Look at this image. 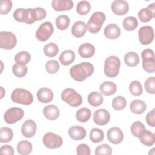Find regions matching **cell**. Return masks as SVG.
Here are the masks:
<instances>
[{"mask_svg": "<svg viewBox=\"0 0 155 155\" xmlns=\"http://www.w3.org/2000/svg\"><path fill=\"white\" fill-rule=\"evenodd\" d=\"M94 71L93 65L87 62L74 65L70 69V74L75 81L82 82L90 77Z\"/></svg>", "mask_w": 155, "mask_h": 155, "instance_id": "obj_1", "label": "cell"}, {"mask_svg": "<svg viewBox=\"0 0 155 155\" xmlns=\"http://www.w3.org/2000/svg\"><path fill=\"white\" fill-rule=\"evenodd\" d=\"M14 19L19 22H25L31 24L38 21V16L35 8H19L15 10L13 14Z\"/></svg>", "mask_w": 155, "mask_h": 155, "instance_id": "obj_2", "label": "cell"}, {"mask_svg": "<svg viewBox=\"0 0 155 155\" xmlns=\"http://www.w3.org/2000/svg\"><path fill=\"white\" fill-rule=\"evenodd\" d=\"M11 99L15 103L28 105L33 102V96L28 90L18 88L12 91L11 94Z\"/></svg>", "mask_w": 155, "mask_h": 155, "instance_id": "obj_3", "label": "cell"}, {"mask_svg": "<svg viewBox=\"0 0 155 155\" xmlns=\"http://www.w3.org/2000/svg\"><path fill=\"white\" fill-rule=\"evenodd\" d=\"M120 61L118 57L116 56H110L104 62V73L110 78L116 77L119 72Z\"/></svg>", "mask_w": 155, "mask_h": 155, "instance_id": "obj_4", "label": "cell"}, {"mask_svg": "<svg viewBox=\"0 0 155 155\" xmlns=\"http://www.w3.org/2000/svg\"><path fill=\"white\" fill-rule=\"evenodd\" d=\"M105 15L103 12H94L86 24L87 30L91 33H98L105 22Z\"/></svg>", "mask_w": 155, "mask_h": 155, "instance_id": "obj_5", "label": "cell"}, {"mask_svg": "<svg viewBox=\"0 0 155 155\" xmlns=\"http://www.w3.org/2000/svg\"><path fill=\"white\" fill-rule=\"evenodd\" d=\"M61 99L65 102L73 107H77L82 103V97L74 89L68 88L63 90L61 93Z\"/></svg>", "mask_w": 155, "mask_h": 155, "instance_id": "obj_6", "label": "cell"}, {"mask_svg": "<svg viewBox=\"0 0 155 155\" xmlns=\"http://www.w3.org/2000/svg\"><path fill=\"white\" fill-rule=\"evenodd\" d=\"M142 67L147 73H152L155 71L154 51L151 49H145L141 54Z\"/></svg>", "mask_w": 155, "mask_h": 155, "instance_id": "obj_7", "label": "cell"}, {"mask_svg": "<svg viewBox=\"0 0 155 155\" xmlns=\"http://www.w3.org/2000/svg\"><path fill=\"white\" fill-rule=\"evenodd\" d=\"M17 43V39L15 34L10 31H2L0 32V47L5 50L13 48Z\"/></svg>", "mask_w": 155, "mask_h": 155, "instance_id": "obj_8", "label": "cell"}, {"mask_svg": "<svg viewBox=\"0 0 155 155\" xmlns=\"http://www.w3.org/2000/svg\"><path fill=\"white\" fill-rule=\"evenodd\" d=\"M54 31V28L51 22L46 21L39 27L36 31V38L41 42L47 41L52 35Z\"/></svg>", "mask_w": 155, "mask_h": 155, "instance_id": "obj_9", "label": "cell"}, {"mask_svg": "<svg viewBox=\"0 0 155 155\" xmlns=\"http://www.w3.org/2000/svg\"><path fill=\"white\" fill-rule=\"evenodd\" d=\"M42 142L45 147L50 149H55L59 148L63 143L62 137L52 132H48L44 134L42 138Z\"/></svg>", "mask_w": 155, "mask_h": 155, "instance_id": "obj_10", "label": "cell"}, {"mask_svg": "<svg viewBox=\"0 0 155 155\" xmlns=\"http://www.w3.org/2000/svg\"><path fill=\"white\" fill-rule=\"evenodd\" d=\"M24 115V112L22 109L18 107H12L5 112L4 119L6 123L13 124L21 120Z\"/></svg>", "mask_w": 155, "mask_h": 155, "instance_id": "obj_11", "label": "cell"}, {"mask_svg": "<svg viewBox=\"0 0 155 155\" xmlns=\"http://www.w3.org/2000/svg\"><path fill=\"white\" fill-rule=\"evenodd\" d=\"M139 39L142 45H148L151 44L154 37V30L150 25L143 26L140 28L138 31Z\"/></svg>", "mask_w": 155, "mask_h": 155, "instance_id": "obj_12", "label": "cell"}, {"mask_svg": "<svg viewBox=\"0 0 155 155\" xmlns=\"http://www.w3.org/2000/svg\"><path fill=\"white\" fill-rule=\"evenodd\" d=\"M154 3L149 4L147 8H142L138 13V18L140 22H147L154 18L155 7Z\"/></svg>", "mask_w": 155, "mask_h": 155, "instance_id": "obj_13", "label": "cell"}, {"mask_svg": "<svg viewBox=\"0 0 155 155\" xmlns=\"http://www.w3.org/2000/svg\"><path fill=\"white\" fill-rule=\"evenodd\" d=\"M93 119L97 125H105L110 121V114L105 109H99L94 111Z\"/></svg>", "mask_w": 155, "mask_h": 155, "instance_id": "obj_14", "label": "cell"}, {"mask_svg": "<svg viewBox=\"0 0 155 155\" xmlns=\"http://www.w3.org/2000/svg\"><path fill=\"white\" fill-rule=\"evenodd\" d=\"M107 139L110 142L113 144H119L124 139V133L120 128L114 127L108 130L107 132Z\"/></svg>", "mask_w": 155, "mask_h": 155, "instance_id": "obj_15", "label": "cell"}, {"mask_svg": "<svg viewBox=\"0 0 155 155\" xmlns=\"http://www.w3.org/2000/svg\"><path fill=\"white\" fill-rule=\"evenodd\" d=\"M111 10L116 15L122 16L126 14L129 10V5L127 1L116 0L111 4Z\"/></svg>", "mask_w": 155, "mask_h": 155, "instance_id": "obj_16", "label": "cell"}, {"mask_svg": "<svg viewBox=\"0 0 155 155\" xmlns=\"http://www.w3.org/2000/svg\"><path fill=\"white\" fill-rule=\"evenodd\" d=\"M36 124L31 119L25 120L21 127V132L23 136L27 138L32 137L36 131Z\"/></svg>", "mask_w": 155, "mask_h": 155, "instance_id": "obj_17", "label": "cell"}, {"mask_svg": "<svg viewBox=\"0 0 155 155\" xmlns=\"http://www.w3.org/2000/svg\"><path fill=\"white\" fill-rule=\"evenodd\" d=\"M51 5L55 11H67L73 8V2L71 0H53Z\"/></svg>", "mask_w": 155, "mask_h": 155, "instance_id": "obj_18", "label": "cell"}, {"mask_svg": "<svg viewBox=\"0 0 155 155\" xmlns=\"http://www.w3.org/2000/svg\"><path fill=\"white\" fill-rule=\"evenodd\" d=\"M69 136L74 140H79L83 139L86 136L85 129L79 125L71 127L68 130Z\"/></svg>", "mask_w": 155, "mask_h": 155, "instance_id": "obj_19", "label": "cell"}, {"mask_svg": "<svg viewBox=\"0 0 155 155\" xmlns=\"http://www.w3.org/2000/svg\"><path fill=\"white\" fill-rule=\"evenodd\" d=\"M36 96L39 102L42 103H48L53 100L54 95L51 90L48 88L43 87L38 91Z\"/></svg>", "mask_w": 155, "mask_h": 155, "instance_id": "obj_20", "label": "cell"}, {"mask_svg": "<svg viewBox=\"0 0 155 155\" xmlns=\"http://www.w3.org/2000/svg\"><path fill=\"white\" fill-rule=\"evenodd\" d=\"M105 37L110 39H115L120 35V29L116 24H110L104 29Z\"/></svg>", "mask_w": 155, "mask_h": 155, "instance_id": "obj_21", "label": "cell"}, {"mask_svg": "<svg viewBox=\"0 0 155 155\" xmlns=\"http://www.w3.org/2000/svg\"><path fill=\"white\" fill-rule=\"evenodd\" d=\"M78 53L80 56L83 58H90L94 54L95 48L90 43H84L79 47Z\"/></svg>", "mask_w": 155, "mask_h": 155, "instance_id": "obj_22", "label": "cell"}, {"mask_svg": "<svg viewBox=\"0 0 155 155\" xmlns=\"http://www.w3.org/2000/svg\"><path fill=\"white\" fill-rule=\"evenodd\" d=\"M59 110L54 105L45 106L43 109V114L45 117L50 120H54L59 116Z\"/></svg>", "mask_w": 155, "mask_h": 155, "instance_id": "obj_23", "label": "cell"}, {"mask_svg": "<svg viewBox=\"0 0 155 155\" xmlns=\"http://www.w3.org/2000/svg\"><path fill=\"white\" fill-rule=\"evenodd\" d=\"M99 90L102 94L108 96L114 94L117 90L116 85L110 81H104L99 87Z\"/></svg>", "mask_w": 155, "mask_h": 155, "instance_id": "obj_24", "label": "cell"}, {"mask_svg": "<svg viewBox=\"0 0 155 155\" xmlns=\"http://www.w3.org/2000/svg\"><path fill=\"white\" fill-rule=\"evenodd\" d=\"M87 31L86 24L81 21L75 22L71 27V33L76 38H81L85 34Z\"/></svg>", "mask_w": 155, "mask_h": 155, "instance_id": "obj_25", "label": "cell"}, {"mask_svg": "<svg viewBox=\"0 0 155 155\" xmlns=\"http://www.w3.org/2000/svg\"><path fill=\"white\" fill-rule=\"evenodd\" d=\"M75 56V53L73 50H66L62 52L59 56V60L63 65H69L74 62Z\"/></svg>", "mask_w": 155, "mask_h": 155, "instance_id": "obj_26", "label": "cell"}, {"mask_svg": "<svg viewBox=\"0 0 155 155\" xmlns=\"http://www.w3.org/2000/svg\"><path fill=\"white\" fill-rule=\"evenodd\" d=\"M139 138L142 143L147 147L153 145L155 142L154 134L150 131L147 130L146 129L140 134Z\"/></svg>", "mask_w": 155, "mask_h": 155, "instance_id": "obj_27", "label": "cell"}, {"mask_svg": "<svg viewBox=\"0 0 155 155\" xmlns=\"http://www.w3.org/2000/svg\"><path fill=\"white\" fill-rule=\"evenodd\" d=\"M130 110L135 114H140L146 110L147 109V105L142 100H133L131 104L130 107Z\"/></svg>", "mask_w": 155, "mask_h": 155, "instance_id": "obj_28", "label": "cell"}, {"mask_svg": "<svg viewBox=\"0 0 155 155\" xmlns=\"http://www.w3.org/2000/svg\"><path fill=\"white\" fill-rule=\"evenodd\" d=\"M16 148L19 154L27 155L31 152L33 146L30 142L27 140H22L18 142Z\"/></svg>", "mask_w": 155, "mask_h": 155, "instance_id": "obj_29", "label": "cell"}, {"mask_svg": "<svg viewBox=\"0 0 155 155\" xmlns=\"http://www.w3.org/2000/svg\"><path fill=\"white\" fill-rule=\"evenodd\" d=\"M124 61L128 67H135L139 63V55L133 51H130L124 56Z\"/></svg>", "mask_w": 155, "mask_h": 155, "instance_id": "obj_30", "label": "cell"}, {"mask_svg": "<svg viewBox=\"0 0 155 155\" xmlns=\"http://www.w3.org/2000/svg\"><path fill=\"white\" fill-rule=\"evenodd\" d=\"M88 102L93 107H98L103 102V96L100 93L91 92L88 96Z\"/></svg>", "mask_w": 155, "mask_h": 155, "instance_id": "obj_31", "label": "cell"}, {"mask_svg": "<svg viewBox=\"0 0 155 155\" xmlns=\"http://www.w3.org/2000/svg\"><path fill=\"white\" fill-rule=\"evenodd\" d=\"M122 24L125 30L133 31L137 28L138 21L134 16H128L123 20Z\"/></svg>", "mask_w": 155, "mask_h": 155, "instance_id": "obj_32", "label": "cell"}, {"mask_svg": "<svg viewBox=\"0 0 155 155\" xmlns=\"http://www.w3.org/2000/svg\"><path fill=\"white\" fill-rule=\"evenodd\" d=\"M91 115V111L87 108H82L78 110L76 113V119L80 122H87Z\"/></svg>", "mask_w": 155, "mask_h": 155, "instance_id": "obj_33", "label": "cell"}, {"mask_svg": "<svg viewBox=\"0 0 155 155\" xmlns=\"http://www.w3.org/2000/svg\"><path fill=\"white\" fill-rule=\"evenodd\" d=\"M13 137V131L8 127H1L0 128V142L1 143L8 142Z\"/></svg>", "mask_w": 155, "mask_h": 155, "instance_id": "obj_34", "label": "cell"}, {"mask_svg": "<svg viewBox=\"0 0 155 155\" xmlns=\"http://www.w3.org/2000/svg\"><path fill=\"white\" fill-rule=\"evenodd\" d=\"M55 22L56 27L59 30H64L68 27L70 23V19L68 16L62 15L56 18Z\"/></svg>", "mask_w": 155, "mask_h": 155, "instance_id": "obj_35", "label": "cell"}, {"mask_svg": "<svg viewBox=\"0 0 155 155\" xmlns=\"http://www.w3.org/2000/svg\"><path fill=\"white\" fill-rule=\"evenodd\" d=\"M31 60V55L27 51H22L17 53L15 56V61L16 64L26 65Z\"/></svg>", "mask_w": 155, "mask_h": 155, "instance_id": "obj_36", "label": "cell"}, {"mask_svg": "<svg viewBox=\"0 0 155 155\" xmlns=\"http://www.w3.org/2000/svg\"><path fill=\"white\" fill-rule=\"evenodd\" d=\"M44 53L48 57H54L59 52V48L58 45L53 42L46 44L43 48Z\"/></svg>", "mask_w": 155, "mask_h": 155, "instance_id": "obj_37", "label": "cell"}, {"mask_svg": "<svg viewBox=\"0 0 155 155\" xmlns=\"http://www.w3.org/2000/svg\"><path fill=\"white\" fill-rule=\"evenodd\" d=\"M104 138V131L97 128H93L90 133V139L93 143H99Z\"/></svg>", "mask_w": 155, "mask_h": 155, "instance_id": "obj_38", "label": "cell"}, {"mask_svg": "<svg viewBox=\"0 0 155 155\" xmlns=\"http://www.w3.org/2000/svg\"><path fill=\"white\" fill-rule=\"evenodd\" d=\"M91 9V5L87 1H81L76 5V12L80 15H85L88 14Z\"/></svg>", "mask_w": 155, "mask_h": 155, "instance_id": "obj_39", "label": "cell"}, {"mask_svg": "<svg viewBox=\"0 0 155 155\" xmlns=\"http://www.w3.org/2000/svg\"><path fill=\"white\" fill-rule=\"evenodd\" d=\"M127 105V101L124 97L122 96H118L114 97L112 101L113 108L117 110H122L125 108Z\"/></svg>", "mask_w": 155, "mask_h": 155, "instance_id": "obj_40", "label": "cell"}, {"mask_svg": "<svg viewBox=\"0 0 155 155\" xmlns=\"http://www.w3.org/2000/svg\"><path fill=\"white\" fill-rule=\"evenodd\" d=\"M28 68L25 65H20L18 64H14L12 67L13 74L18 78H22L27 73Z\"/></svg>", "mask_w": 155, "mask_h": 155, "instance_id": "obj_41", "label": "cell"}, {"mask_svg": "<svg viewBox=\"0 0 155 155\" xmlns=\"http://www.w3.org/2000/svg\"><path fill=\"white\" fill-rule=\"evenodd\" d=\"M145 130V127L144 124L140 121H136L133 122L131 126V132L132 134L139 137L140 134Z\"/></svg>", "mask_w": 155, "mask_h": 155, "instance_id": "obj_42", "label": "cell"}, {"mask_svg": "<svg viewBox=\"0 0 155 155\" xmlns=\"http://www.w3.org/2000/svg\"><path fill=\"white\" fill-rule=\"evenodd\" d=\"M129 90L133 96H138L142 93V87L138 81H133L129 85Z\"/></svg>", "mask_w": 155, "mask_h": 155, "instance_id": "obj_43", "label": "cell"}, {"mask_svg": "<svg viewBox=\"0 0 155 155\" xmlns=\"http://www.w3.org/2000/svg\"><path fill=\"white\" fill-rule=\"evenodd\" d=\"M112 154V149L110 145L106 143L101 144L97 146L95 149L96 155H110Z\"/></svg>", "mask_w": 155, "mask_h": 155, "instance_id": "obj_44", "label": "cell"}, {"mask_svg": "<svg viewBox=\"0 0 155 155\" xmlns=\"http://www.w3.org/2000/svg\"><path fill=\"white\" fill-rule=\"evenodd\" d=\"M45 69L50 74L56 73L59 69V64L56 60H49L45 64Z\"/></svg>", "mask_w": 155, "mask_h": 155, "instance_id": "obj_45", "label": "cell"}, {"mask_svg": "<svg viewBox=\"0 0 155 155\" xmlns=\"http://www.w3.org/2000/svg\"><path fill=\"white\" fill-rule=\"evenodd\" d=\"M145 91L150 94L155 93V78L154 76L148 78L145 82Z\"/></svg>", "mask_w": 155, "mask_h": 155, "instance_id": "obj_46", "label": "cell"}, {"mask_svg": "<svg viewBox=\"0 0 155 155\" xmlns=\"http://www.w3.org/2000/svg\"><path fill=\"white\" fill-rule=\"evenodd\" d=\"M12 8V2L10 0H1L0 2V13L7 14Z\"/></svg>", "mask_w": 155, "mask_h": 155, "instance_id": "obj_47", "label": "cell"}, {"mask_svg": "<svg viewBox=\"0 0 155 155\" xmlns=\"http://www.w3.org/2000/svg\"><path fill=\"white\" fill-rule=\"evenodd\" d=\"M76 153L78 155H90V148L85 143L79 144L76 148Z\"/></svg>", "mask_w": 155, "mask_h": 155, "instance_id": "obj_48", "label": "cell"}, {"mask_svg": "<svg viewBox=\"0 0 155 155\" xmlns=\"http://www.w3.org/2000/svg\"><path fill=\"white\" fill-rule=\"evenodd\" d=\"M155 110L153 109L151 111L148 112L146 116V122L147 124L152 127H155Z\"/></svg>", "mask_w": 155, "mask_h": 155, "instance_id": "obj_49", "label": "cell"}, {"mask_svg": "<svg viewBox=\"0 0 155 155\" xmlns=\"http://www.w3.org/2000/svg\"><path fill=\"white\" fill-rule=\"evenodd\" d=\"M1 154H7V155H13L14 150L12 147L9 145H5L1 147L0 148Z\"/></svg>", "mask_w": 155, "mask_h": 155, "instance_id": "obj_50", "label": "cell"}, {"mask_svg": "<svg viewBox=\"0 0 155 155\" xmlns=\"http://www.w3.org/2000/svg\"><path fill=\"white\" fill-rule=\"evenodd\" d=\"M154 150H155V148H153L152 150H151V152H149V154H154Z\"/></svg>", "mask_w": 155, "mask_h": 155, "instance_id": "obj_51", "label": "cell"}]
</instances>
